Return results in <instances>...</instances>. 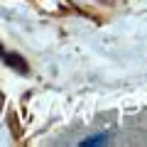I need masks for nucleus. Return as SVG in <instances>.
I'll return each mask as SVG.
<instances>
[{"mask_svg": "<svg viewBox=\"0 0 147 147\" xmlns=\"http://www.w3.org/2000/svg\"><path fill=\"white\" fill-rule=\"evenodd\" d=\"M105 142H108V135H91V137H84L79 145L88 147V145H105Z\"/></svg>", "mask_w": 147, "mask_h": 147, "instance_id": "f257e3e1", "label": "nucleus"}]
</instances>
